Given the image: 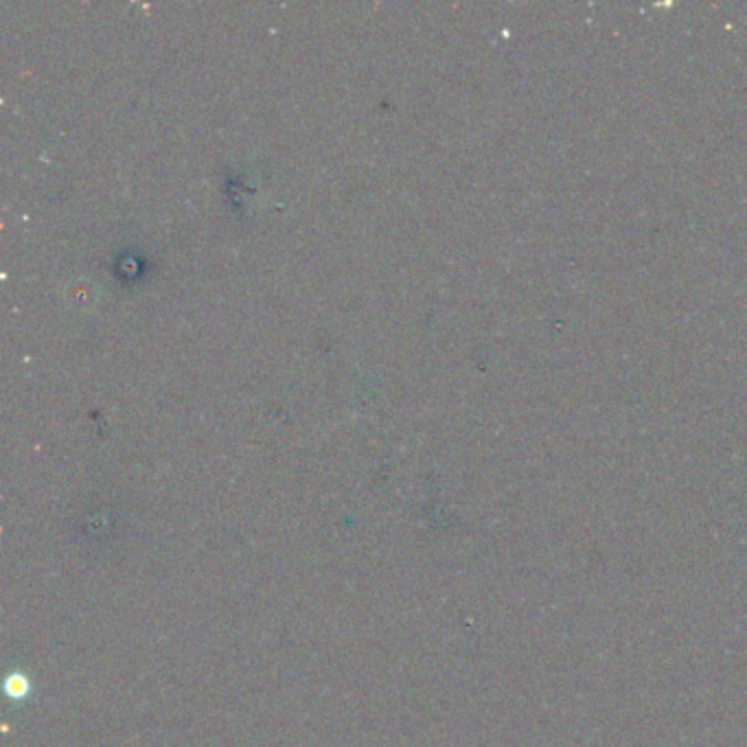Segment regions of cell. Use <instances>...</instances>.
<instances>
[]
</instances>
